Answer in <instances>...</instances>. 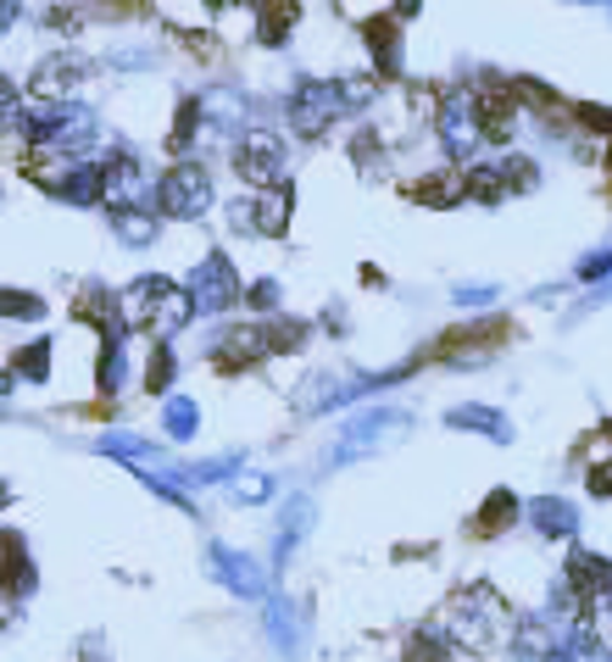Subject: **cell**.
I'll return each mask as SVG.
<instances>
[{
	"mask_svg": "<svg viewBox=\"0 0 612 662\" xmlns=\"http://www.w3.org/2000/svg\"><path fill=\"white\" fill-rule=\"evenodd\" d=\"M607 273H612V246H607V251H596V257H585V262H579V278H585V284H596V278H607Z\"/></svg>",
	"mask_w": 612,
	"mask_h": 662,
	"instance_id": "42",
	"label": "cell"
},
{
	"mask_svg": "<svg viewBox=\"0 0 612 662\" xmlns=\"http://www.w3.org/2000/svg\"><path fill=\"white\" fill-rule=\"evenodd\" d=\"M467 101H474V112H479V128H485V139H507L512 128H517V84H507V78H479L474 89H467Z\"/></svg>",
	"mask_w": 612,
	"mask_h": 662,
	"instance_id": "8",
	"label": "cell"
},
{
	"mask_svg": "<svg viewBox=\"0 0 612 662\" xmlns=\"http://www.w3.org/2000/svg\"><path fill=\"white\" fill-rule=\"evenodd\" d=\"M267 635L285 657H301V601H267Z\"/></svg>",
	"mask_w": 612,
	"mask_h": 662,
	"instance_id": "23",
	"label": "cell"
},
{
	"mask_svg": "<svg viewBox=\"0 0 612 662\" xmlns=\"http://www.w3.org/2000/svg\"><path fill=\"white\" fill-rule=\"evenodd\" d=\"M173 385V346H151V367H146V390L162 396Z\"/></svg>",
	"mask_w": 612,
	"mask_h": 662,
	"instance_id": "36",
	"label": "cell"
},
{
	"mask_svg": "<svg viewBox=\"0 0 612 662\" xmlns=\"http://www.w3.org/2000/svg\"><path fill=\"white\" fill-rule=\"evenodd\" d=\"M307 346V323L285 317V323H267V351H301Z\"/></svg>",
	"mask_w": 612,
	"mask_h": 662,
	"instance_id": "35",
	"label": "cell"
},
{
	"mask_svg": "<svg viewBox=\"0 0 612 662\" xmlns=\"http://www.w3.org/2000/svg\"><path fill=\"white\" fill-rule=\"evenodd\" d=\"M201 101H178V128H173V146H184V139H190L196 134V123H201Z\"/></svg>",
	"mask_w": 612,
	"mask_h": 662,
	"instance_id": "40",
	"label": "cell"
},
{
	"mask_svg": "<svg viewBox=\"0 0 612 662\" xmlns=\"http://www.w3.org/2000/svg\"><path fill=\"white\" fill-rule=\"evenodd\" d=\"M351 157H357L362 167H367V162H379V139H373V134H357V139H351Z\"/></svg>",
	"mask_w": 612,
	"mask_h": 662,
	"instance_id": "45",
	"label": "cell"
},
{
	"mask_svg": "<svg viewBox=\"0 0 612 662\" xmlns=\"http://www.w3.org/2000/svg\"><path fill=\"white\" fill-rule=\"evenodd\" d=\"M45 367H51V340H34V346L17 351V362H12V373H23V378H45Z\"/></svg>",
	"mask_w": 612,
	"mask_h": 662,
	"instance_id": "37",
	"label": "cell"
},
{
	"mask_svg": "<svg viewBox=\"0 0 612 662\" xmlns=\"http://www.w3.org/2000/svg\"><path fill=\"white\" fill-rule=\"evenodd\" d=\"M139 196H146V173H139L134 157H107L101 162V207L107 212H134Z\"/></svg>",
	"mask_w": 612,
	"mask_h": 662,
	"instance_id": "13",
	"label": "cell"
},
{
	"mask_svg": "<svg viewBox=\"0 0 612 662\" xmlns=\"http://www.w3.org/2000/svg\"><path fill=\"white\" fill-rule=\"evenodd\" d=\"M507 335H512L507 317H490V323H474V328H451V335H440L435 357H479V351L507 346Z\"/></svg>",
	"mask_w": 612,
	"mask_h": 662,
	"instance_id": "17",
	"label": "cell"
},
{
	"mask_svg": "<svg viewBox=\"0 0 612 662\" xmlns=\"http://www.w3.org/2000/svg\"><path fill=\"white\" fill-rule=\"evenodd\" d=\"M28 134L39 139V151L45 146H84L89 134H96V117H89V107H78V101H62V107H45L39 117H28Z\"/></svg>",
	"mask_w": 612,
	"mask_h": 662,
	"instance_id": "9",
	"label": "cell"
},
{
	"mask_svg": "<svg viewBox=\"0 0 612 662\" xmlns=\"http://www.w3.org/2000/svg\"><path fill=\"white\" fill-rule=\"evenodd\" d=\"M285 139L267 134V128H251L240 146H234V173H240L246 184H257L262 196L267 189H285Z\"/></svg>",
	"mask_w": 612,
	"mask_h": 662,
	"instance_id": "6",
	"label": "cell"
},
{
	"mask_svg": "<svg viewBox=\"0 0 612 662\" xmlns=\"http://www.w3.org/2000/svg\"><path fill=\"white\" fill-rule=\"evenodd\" d=\"M569 585L579 590L585 612H607L612 619V562L596 551H574L569 557Z\"/></svg>",
	"mask_w": 612,
	"mask_h": 662,
	"instance_id": "12",
	"label": "cell"
},
{
	"mask_svg": "<svg viewBox=\"0 0 612 662\" xmlns=\"http://www.w3.org/2000/svg\"><path fill=\"white\" fill-rule=\"evenodd\" d=\"M412 429V417L407 412H396V407H373V412H362V417H351L346 429H340V446H335V467H346V462H362V457H373V451H385L390 440H401Z\"/></svg>",
	"mask_w": 612,
	"mask_h": 662,
	"instance_id": "3",
	"label": "cell"
},
{
	"mask_svg": "<svg viewBox=\"0 0 612 662\" xmlns=\"http://www.w3.org/2000/svg\"><path fill=\"white\" fill-rule=\"evenodd\" d=\"M607 662H612V657H607Z\"/></svg>",
	"mask_w": 612,
	"mask_h": 662,
	"instance_id": "49",
	"label": "cell"
},
{
	"mask_svg": "<svg viewBox=\"0 0 612 662\" xmlns=\"http://www.w3.org/2000/svg\"><path fill=\"white\" fill-rule=\"evenodd\" d=\"M207 567H212V579L234 596H246V601H262L267 596V574L246 557V551H228V546H207Z\"/></svg>",
	"mask_w": 612,
	"mask_h": 662,
	"instance_id": "10",
	"label": "cell"
},
{
	"mask_svg": "<svg viewBox=\"0 0 612 662\" xmlns=\"http://www.w3.org/2000/svg\"><path fill=\"white\" fill-rule=\"evenodd\" d=\"M78 73H84V62L78 57H62V62H45L39 73H34V95L39 101H57L62 107V95L78 84Z\"/></svg>",
	"mask_w": 612,
	"mask_h": 662,
	"instance_id": "26",
	"label": "cell"
},
{
	"mask_svg": "<svg viewBox=\"0 0 612 662\" xmlns=\"http://www.w3.org/2000/svg\"><path fill=\"white\" fill-rule=\"evenodd\" d=\"M496 290H490V284H462V290H457V307H485Z\"/></svg>",
	"mask_w": 612,
	"mask_h": 662,
	"instance_id": "46",
	"label": "cell"
},
{
	"mask_svg": "<svg viewBox=\"0 0 612 662\" xmlns=\"http://www.w3.org/2000/svg\"><path fill=\"white\" fill-rule=\"evenodd\" d=\"M351 112V95H346V78H307L301 89H296V101H290V123H296V134H307V139H317L335 117H346Z\"/></svg>",
	"mask_w": 612,
	"mask_h": 662,
	"instance_id": "4",
	"label": "cell"
},
{
	"mask_svg": "<svg viewBox=\"0 0 612 662\" xmlns=\"http://www.w3.org/2000/svg\"><path fill=\"white\" fill-rule=\"evenodd\" d=\"M440 139H446V151H451L457 162H467V157L479 151L485 128H479V112H474V101H467V95L446 101V112H440Z\"/></svg>",
	"mask_w": 612,
	"mask_h": 662,
	"instance_id": "14",
	"label": "cell"
},
{
	"mask_svg": "<svg viewBox=\"0 0 612 662\" xmlns=\"http://www.w3.org/2000/svg\"><path fill=\"white\" fill-rule=\"evenodd\" d=\"M529 524L546 540H569L579 529V512H574V501H562V496H540V501H529Z\"/></svg>",
	"mask_w": 612,
	"mask_h": 662,
	"instance_id": "21",
	"label": "cell"
},
{
	"mask_svg": "<svg viewBox=\"0 0 612 662\" xmlns=\"http://www.w3.org/2000/svg\"><path fill=\"white\" fill-rule=\"evenodd\" d=\"M190 301H196V317H212V312H228L240 301V273H234V257L223 251H207L196 267H190Z\"/></svg>",
	"mask_w": 612,
	"mask_h": 662,
	"instance_id": "5",
	"label": "cell"
},
{
	"mask_svg": "<svg viewBox=\"0 0 612 662\" xmlns=\"http://www.w3.org/2000/svg\"><path fill=\"white\" fill-rule=\"evenodd\" d=\"M579 123L596 134H612V107H579Z\"/></svg>",
	"mask_w": 612,
	"mask_h": 662,
	"instance_id": "43",
	"label": "cell"
},
{
	"mask_svg": "<svg viewBox=\"0 0 612 662\" xmlns=\"http://www.w3.org/2000/svg\"><path fill=\"white\" fill-rule=\"evenodd\" d=\"M307 535H312V496H290L285 524H278V535H273V562H278V567H290Z\"/></svg>",
	"mask_w": 612,
	"mask_h": 662,
	"instance_id": "18",
	"label": "cell"
},
{
	"mask_svg": "<svg viewBox=\"0 0 612 662\" xmlns=\"http://www.w3.org/2000/svg\"><path fill=\"white\" fill-rule=\"evenodd\" d=\"M112 228H117V240H123V246H139V251L157 240V223H151L146 212H112Z\"/></svg>",
	"mask_w": 612,
	"mask_h": 662,
	"instance_id": "34",
	"label": "cell"
},
{
	"mask_svg": "<svg viewBox=\"0 0 612 662\" xmlns=\"http://www.w3.org/2000/svg\"><path fill=\"white\" fill-rule=\"evenodd\" d=\"M0 546H7V601H12V596H28V590H34V567H28L23 535L7 529V540H0Z\"/></svg>",
	"mask_w": 612,
	"mask_h": 662,
	"instance_id": "28",
	"label": "cell"
},
{
	"mask_svg": "<svg viewBox=\"0 0 612 662\" xmlns=\"http://www.w3.org/2000/svg\"><path fill=\"white\" fill-rule=\"evenodd\" d=\"M228 217H234V228L278 240V234L290 228V184H285V189H267V196H251V201H234Z\"/></svg>",
	"mask_w": 612,
	"mask_h": 662,
	"instance_id": "11",
	"label": "cell"
},
{
	"mask_svg": "<svg viewBox=\"0 0 612 662\" xmlns=\"http://www.w3.org/2000/svg\"><path fill=\"white\" fill-rule=\"evenodd\" d=\"M401 662H451V640L435 635V629H417V635H407Z\"/></svg>",
	"mask_w": 612,
	"mask_h": 662,
	"instance_id": "32",
	"label": "cell"
},
{
	"mask_svg": "<svg viewBox=\"0 0 612 662\" xmlns=\"http://www.w3.org/2000/svg\"><path fill=\"white\" fill-rule=\"evenodd\" d=\"M517 496L512 490H490L485 496V507H479V524H474V535H501V529H512L517 524Z\"/></svg>",
	"mask_w": 612,
	"mask_h": 662,
	"instance_id": "27",
	"label": "cell"
},
{
	"mask_svg": "<svg viewBox=\"0 0 612 662\" xmlns=\"http://www.w3.org/2000/svg\"><path fill=\"white\" fill-rule=\"evenodd\" d=\"M267 357V328H228V335L217 340L212 351V367L217 373H246Z\"/></svg>",
	"mask_w": 612,
	"mask_h": 662,
	"instance_id": "16",
	"label": "cell"
},
{
	"mask_svg": "<svg viewBox=\"0 0 612 662\" xmlns=\"http://www.w3.org/2000/svg\"><path fill=\"white\" fill-rule=\"evenodd\" d=\"M157 207H162L167 217H201V212L212 207V178H207V167H201V162L167 167V178L157 184Z\"/></svg>",
	"mask_w": 612,
	"mask_h": 662,
	"instance_id": "7",
	"label": "cell"
},
{
	"mask_svg": "<svg viewBox=\"0 0 612 662\" xmlns=\"http://www.w3.org/2000/svg\"><path fill=\"white\" fill-rule=\"evenodd\" d=\"M512 651H517V657H540V662H551V657L562 651L557 624H551V619H517V640H512Z\"/></svg>",
	"mask_w": 612,
	"mask_h": 662,
	"instance_id": "24",
	"label": "cell"
},
{
	"mask_svg": "<svg viewBox=\"0 0 612 662\" xmlns=\"http://www.w3.org/2000/svg\"><path fill=\"white\" fill-rule=\"evenodd\" d=\"M607 167H612V146H607Z\"/></svg>",
	"mask_w": 612,
	"mask_h": 662,
	"instance_id": "47",
	"label": "cell"
},
{
	"mask_svg": "<svg viewBox=\"0 0 612 662\" xmlns=\"http://www.w3.org/2000/svg\"><path fill=\"white\" fill-rule=\"evenodd\" d=\"M123 312H128V335H151L157 346H167V335H178V328L196 317V301H190L184 284H173L162 273H146V278L128 284Z\"/></svg>",
	"mask_w": 612,
	"mask_h": 662,
	"instance_id": "2",
	"label": "cell"
},
{
	"mask_svg": "<svg viewBox=\"0 0 612 662\" xmlns=\"http://www.w3.org/2000/svg\"><path fill=\"white\" fill-rule=\"evenodd\" d=\"M607 440H612V423H607Z\"/></svg>",
	"mask_w": 612,
	"mask_h": 662,
	"instance_id": "48",
	"label": "cell"
},
{
	"mask_svg": "<svg viewBox=\"0 0 612 662\" xmlns=\"http://www.w3.org/2000/svg\"><path fill=\"white\" fill-rule=\"evenodd\" d=\"M57 201L96 207V201H101V162H73V173L57 184Z\"/></svg>",
	"mask_w": 612,
	"mask_h": 662,
	"instance_id": "25",
	"label": "cell"
},
{
	"mask_svg": "<svg viewBox=\"0 0 612 662\" xmlns=\"http://www.w3.org/2000/svg\"><path fill=\"white\" fill-rule=\"evenodd\" d=\"M296 17H301V7H296V0H285V7H257V39L262 45H285L290 39V28H296Z\"/></svg>",
	"mask_w": 612,
	"mask_h": 662,
	"instance_id": "29",
	"label": "cell"
},
{
	"mask_svg": "<svg viewBox=\"0 0 612 662\" xmlns=\"http://www.w3.org/2000/svg\"><path fill=\"white\" fill-rule=\"evenodd\" d=\"M446 423L451 429H474V435H485V440H512V423H507V412H496V407H479V401H467V407H451L446 412Z\"/></svg>",
	"mask_w": 612,
	"mask_h": 662,
	"instance_id": "20",
	"label": "cell"
},
{
	"mask_svg": "<svg viewBox=\"0 0 612 662\" xmlns=\"http://www.w3.org/2000/svg\"><path fill=\"white\" fill-rule=\"evenodd\" d=\"M362 39H367L373 62H379V73H396V67H401V28H396L390 12L367 17V23H362Z\"/></svg>",
	"mask_w": 612,
	"mask_h": 662,
	"instance_id": "22",
	"label": "cell"
},
{
	"mask_svg": "<svg viewBox=\"0 0 612 662\" xmlns=\"http://www.w3.org/2000/svg\"><path fill=\"white\" fill-rule=\"evenodd\" d=\"M446 640L462 646V651H479L490 657L501 640H517V624H512V607L496 585H467L446 601Z\"/></svg>",
	"mask_w": 612,
	"mask_h": 662,
	"instance_id": "1",
	"label": "cell"
},
{
	"mask_svg": "<svg viewBox=\"0 0 612 662\" xmlns=\"http://www.w3.org/2000/svg\"><path fill=\"white\" fill-rule=\"evenodd\" d=\"M278 296H285V290H278V278H257V284H251V296H246V301H251V307H262V312H267V307H278Z\"/></svg>",
	"mask_w": 612,
	"mask_h": 662,
	"instance_id": "41",
	"label": "cell"
},
{
	"mask_svg": "<svg viewBox=\"0 0 612 662\" xmlns=\"http://www.w3.org/2000/svg\"><path fill=\"white\" fill-rule=\"evenodd\" d=\"M585 485H590V496H612V462H596L585 473Z\"/></svg>",
	"mask_w": 612,
	"mask_h": 662,
	"instance_id": "44",
	"label": "cell"
},
{
	"mask_svg": "<svg viewBox=\"0 0 612 662\" xmlns=\"http://www.w3.org/2000/svg\"><path fill=\"white\" fill-rule=\"evenodd\" d=\"M73 312L84 323L101 328V340H128V312H123V296H112L107 284H89V290L73 301Z\"/></svg>",
	"mask_w": 612,
	"mask_h": 662,
	"instance_id": "15",
	"label": "cell"
},
{
	"mask_svg": "<svg viewBox=\"0 0 612 662\" xmlns=\"http://www.w3.org/2000/svg\"><path fill=\"white\" fill-rule=\"evenodd\" d=\"M0 312L7 317H45V301H34L28 290H0Z\"/></svg>",
	"mask_w": 612,
	"mask_h": 662,
	"instance_id": "38",
	"label": "cell"
},
{
	"mask_svg": "<svg viewBox=\"0 0 612 662\" xmlns=\"http://www.w3.org/2000/svg\"><path fill=\"white\" fill-rule=\"evenodd\" d=\"M162 429H167L173 440H190V435L201 429V407H196L190 396H167V407H162Z\"/></svg>",
	"mask_w": 612,
	"mask_h": 662,
	"instance_id": "30",
	"label": "cell"
},
{
	"mask_svg": "<svg viewBox=\"0 0 612 662\" xmlns=\"http://www.w3.org/2000/svg\"><path fill=\"white\" fill-rule=\"evenodd\" d=\"M467 201L501 207V201H507V173H501V167H474V173H467Z\"/></svg>",
	"mask_w": 612,
	"mask_h": 662,
	"instance_id": "31",
	"label": "cell"
},
{
	"mask_svg": "<svg viewBox=\"0 0 612 662\" xmlns=\"http://www.w3.org/2000/svg\"><path fill=\"white\" fill-rule=\"evenodd\" d=\"M407 196H412L417 207H457V201L467 196V173H457V167L423 173V178H412V184H407Z\"/></svg>",
	"mask_w": 612,
	"mask_h": 662,
	"instance_id": "19",
	"label": "cell"
},
{
	"mask_svg": "<svg viewBox=\"0 0 612 662\" xmlns=\"http://www.w3.org/2000/svg\"><path fill=\"white\" fill-rule=\"evenodd\" d=\"M267 490H273L267 473H240L234 479V501H267Z\"/></svg>",
	"mask_w": 612,
	"mask_h": 662,
	"instance_id": "39",
	"label": "cell"
},
{
	"mask_svg": "<svg viewBox=\"0 0 612 662\" xmlns=\"http://www.w3.org/2000/svg\"><path fill=\"white\" fill-rule=\"evenodd\" d=\"M96 373H101V390H107V396H117V390L128 385V351H123V340H107Z\"/></svg>",
	"mask_w": 612,
	"mask_h": 662,
	"instance_id": "33",
	"label": "cell"
}]
</instances>
